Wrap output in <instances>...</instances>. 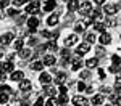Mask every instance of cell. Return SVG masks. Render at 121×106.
Wrapping results in <instances>:
<instances>
[{"label": "cell", "instance_id": "5bb4252c", "mask_svg": "<svg viewBox=\"0 0 121 106\" xmlns=\"http://www.w3.org/2000/svg\"><path fill=\"white\" fill-rule=\"evenodd\" d=\"M79 2L78 0H68V10L69 11H76V10H79Z\"/></svg>", "mask_w": 121, "mask_h": 106}, {"label": "cell", "instance_id": "91938a15", "mask_svg": "<svg viewBox=\"0 0 121 106\" xmlns=\"http://www.w3.org/2000/svg\"><path fill=\"white\" fill-rule=\"evenodd\" d=\"M0 71H2V64H0Z\"/></svg>", "mask_w": 121, "mask_h": 106}, {"label": "cell", "instance_id": "f35d334b", "mask_svg": "<svg viewBox=\"0 0 121 106\" xmlns=\"http://www.w3.org/2000/svg\"><path fill=\"white\" fill-rule=\"evenodd\" d=\"M8 15H10V16H13V15H18V10H16V8H10V10H8Z\"/></svg>", "mask_w": 121, "mask_h": 106}, {"label": "cell", "instance_id": "94428289", "mask_svg": "<svg viewBox=\"0 0 121 106\" xmlns=\"http://www.w3.org/2000/svg\"><path fill=\"white\" fill-rule=\"evenodd\" d=\"M120 37H121V35H120Z\"/></svg>", "mask_w": 121, "mask_h": 106}, {"label": "cell", "instance_id": "83f0119b", "mask_svg": "<svg viewBox=\"0 0 121 106\" xmlns=\"http://www.w3.org/2000/svg\"><path fill=\"white\" fill-rule=\"evenodd\" d=\"M0 92L5 93V95H11V93H13L11 87H8V85H2V87H0Z\"/></svg>", "mask_w": 121, "mask_h": 106}, {"label": "cell", "instance_id": "680465c9", "mask_svg": "<svg viewBox=\"0 0 121 106\" xmlns=\"http://www.w3.org/2000/svg\"><path fill=\"white\" fill-rule=\"evenodd\" d=\"M23 2H24V3H26V2H29V0H23Z\"/></svg>", "mask_w": 121, "mask_h": 106}, {"label": "cell", "instance_id": "5b68a950", "mask_svg": "<svg viewBox=\"0 0 121 106\" xmlns=\"http://www.w3.org/2000/svg\"><path fill=\"white\" fill-rule=\"evenodd\" d=\"M89 50H91V43L82 42L81 45H78V48H76V53H78V55H86Z\"/></svg>", "mask_w": 121, "mask_h": 106}, {"label": "cell", "instance_id": "44dd1931", "mask_svg": "<svg viewBox=\"0 0 121 106\" xmlns=\"http://www.w3.org/2000/svg\"><path fill=\"white\" fill-rule=\"evenodd\" d=\"M97 64H99V61H97L95 58H91V59H87V61H86V66L89 67V69H94V67H97Z\"/></svg>", "mask_w": 121, "mask_h": 106}, {"label": "cell", "instance_id": "ee69618b", "mask_svg": "<svg viewBox=\"0 0 121 106\" xmlns=\"http://www.w3.org/2000/svg\"><path fill=\"white\" fill-rule=\"evenodd\" d=\"M61 55H63L65 59H66V58H69V51H68V50H61Z\"/></svg>", "mask_w": 121, "mask_h": 106}, {"label": "cell", "instance_id": "2e32d148", "mask_svg": "<svg viewBox=\"0 0 121 106\" xmlns=\"http://www.w3.org/2000/svg\"><path fill=\"white\" fill-rule=\"evenodd\" d=\"M29 88H31V80H26V79H23V80L19 82V90H23V92H28Z\"/></svg>", "mask_w": 121, "mask_h": 106}, {"label": "cell", "instance_id": "11a10c76", "mask_svg": "<svg viewBox=\"0 0 121 106\" xmlns=\"http://www.w3.org/2000/svg\"><path fill=\"white\" fill-rule=\"evenodd\" d=\"M23 21H24V16H23V15H19V18H18V23H23Z\"/></svg>", "mask_w": 121, "mask_h": 106}, {"label": "cell", "instance_id": "484cf974", "mask_svg": "<svg viewBox=\"0 0 121 106\" xmlns=\"http://www.w3.org/2000/svg\"><path fill=\"white\" fill-rule=\"evenodd\" d=\"M31 67L34 69V71H42V67H44V63L42 61H36V63H32Z\"/></svg>", "mask_w": 121, "mask_h": 106}, {"label": "cell", "instance_id": "7402d4cb", "mask_svg": "<svg viewBox=\"0 0 121 106\" xmlns=\"http://www.w3.org/2000/svg\"><path fill=\"white\" fill-rule=\"evenodd\" d=\"M92 103H94V106H100L103 103V95H95L92 98Z\"/></svg>", "mask_w": 121, "mask_h": 106}, {"label": "cell", "instance_id": "8fae6325", "mask_svg": "<svg viewBox=\"0 0 121 106\" xmlns=\"http://www.w3.org/2000/svg\"><path fill=\"white\" fill-rule=\"evenodd\" d=\"M23 79H24V72H23V71H13V72H11V80L21 82Z\"/></svg>", "mask_w": 121, "mask_h": 106}, {"label": "cell", "instance_id": "e0dca14e", "mask_svg": "<svg viewBox=\"0 0 121 106\" xmlns=\"http://www.w3.org/2000/svg\"><path fill=\"white\" fill-rule=\"evenodd\" d=\"M47 24H48V26H56V24H58V15H56V13L50 15L48 19H47Z\"/></svg>", "mask_w": 121, "mask_h": 106}, {"label": "cell", "instance_id": "4316f807", "mask_svg": "<svg viewBox=\"0 0 121 106\" xmlns=\"http://www.w3.org/2000/svg\"><path fill=\"white\" fill-rule=\"evenodd\" d=\"M44 48L50 50V51H56V50H58V48H56V43H55V42H48V43H45V45H44Z\"/></svg>", "mask_w": 121, "mask_h": 106}, {"label": "cell", "instance_id": "f5cc1de1", "mask_svg": "<svg viewBox=\"0 0 121 106\" xmlns=\"http://www.w3.org/2000/svg\"><path fill=\"white\" fill-rule=\"evenodd\" d=\"M86 92H87V93H92V92H94V87H87V88H86Z\"/></svg>", "mask_w": 121, "mask_h": 106}, {"label": "cell", "instance_id": "e575fe53", "mask_svg": "<svg viewBox=\"0 0 121 106\" xmlns=\"http://www.w3.org/2000/svg\"><path fill=\"white\" fill-rule=\"evenodd\" d=\"M45 105H47V106H58V101H56L55 98H50V100L47 101Z\"/></svg>", "mask_w": 121, "mask_h": 106}, {"label": "cell", "instance_id": "277c9868", "mask_svg": "<svg viewBox=\"0 0 121 106\" xmlns=\"http://www.w3.org/2000/svg\"><path fill=\"white\" fill-rule=\"evenodd\" d=\"M73 105H74V106H89V101H87V98L78 95V96L73 98Z\"/></svg>", "mask_w": 121, "mask_h": 106}, {"label": "cell", "instance_id": "c3c4849f", "mask_svg": "<svg viewBox=\"0 0 121 106\" xmlns=\"http://www.w3.org/2000/svg\"><path fill=\"white\" fill-rule=\"evenodd\" d=\"M42 35H44V37H52V32H48V31H44V32H42Z\"/></svg>", "mask_w": 121, "mask_h": 106}, {"label": "cell", "instance_id": "4dcf8cb0", "mask_svg": "<svg viewBox=\"0 0 121 106\" xmlns=\"http://www.w3.org/2000/svg\"><path fill=\"white\" fill-rule=\"evenodd\" d=\"M94 27H95V31H100V32H103L107 26H105L103 23H95V26H94Z\"/></svg>", "mask_w": 121, "mask_h": 106}, {"label": "cell", "instance_id": "d6986e66", "mask_svg": "<svg viewBox=\"0 0 121 106\" xmlns=\"http://www.w3.org/2000/svg\"><path fill=\"white\" fill-rule=\"evenodd\" d=\"M13 69H15V66H13L11 61H7V63L2 66V71H3V72H13Z\"/></svg>", "mask_w": 121, "mask_h": 106}, {"label": "cell", "instance_id": "681fc988", "mask_svg": "<svg viewBox=\"0 0 121 106\" xmlns=\"http://www.w3.org/2000/svg\"><path fill=\"white\" fill-rule=\"evenodd\" d=\"M66 92H68V88H66L65 85H61V87H60V93H66Z\"/></svg>", "mask_w": 121, "mask_h": 106}, {"label": "cell", "instance_id": "4fadbf2b", "mask_svg": "<svg viewBox=\"0 0 121 106\" xmlns=\"http://www.w3.org/2000/svg\"><path fill=\"white\" fill-rule=\"evenodd\" d=\"M81 66H82V61H81V58L76 56L74 59H73V63H71V69H73V71H79V69H81Z\"/></svg>", "mask_w": 121, "mask_h": 106}, {"label": "cell", "instance_id": "816d5d0a", "mask_svg": "<svg viewBox=\"0 0 121 106\" xmlns=\"http://www.w3.org/2000/svg\"><path fill=\"white\" fill-rule=\"evenodd\" d=\"M94 3H97V5H102V3H105V0H94Z\"/></svg>", "mask_w": 121, "mask_h": 106}, {"label": "cell", "instance_id": "6da1fadb", "mask_svg": "<svg viewBox=\"0 0 121 106\" xmlns=\"http://www.w3.org/2000/svg\"><path fill=\"white\" fill-rule=\"evenodd\" d=\"M103 11L107 13V16H115L118 11H120V5L118 3H107L103 7Z\"/></svg>", "mask_w": 121, "mask_h": 106}, {"label": "cell", "instance_id": "bcb514c9", "mask_svg": "<svg viewBox=\"0 0 121 106\" xmlns=\"http://www.w3.org/2000/svg\"><path fill=\"white\" fill-rule=\"evenodd\" d=\"M34 106H44V101H42V98H39L37 101L34 103Z\"/></svg>", "mask_w": 121, "mask_h": 106}, {"label": "cell", "instance_id": "52a82bcc", "mask_svg": "<svg viewBox=\"0 0 121 106\" xmlns=\"http://www.w3.org/2000/svg\"><path fill=\"white\" fill-rule=\"evenodd\" d=\"M91 10H92V3H91V2H82V3L79 5V11H81L82 15H86V16H87V13H89Z\"/></svg>", "mask_w": 121, "mask_h": 106}, {"label": "cell", "instance_id": "b9f144b4", "mask_svg": "<svg viewBox=\"0 0 121 106\" xmlns=\"http://www.w3.org/2000/svg\"><path fill=\"white\" fill-rule=\"evenodd\" d=\"M8 5V0H0V8H5Z\"/></svg>", "mask_w": 121, "mask_h": 106}, {"label": "cell", "instance_id": "f907efd6", "mask_svg": "<svg viewBox=\"0 0 121 106\" xmlns=\"http://www.w3.org/2000/svg\"><path fill=\"white\" fill-rule=\"evenodd\" d=\"M100 90H102V93H108V92H110V88H108V87H102Z\"/></svg>", "mask_w": 121, "mask_h": 106}, {"label": "cell", "instance_id": "d6a6232c", "mask_svg": "<svg viewBox=\"0 0 121 106\" xmlns=\"http://www.w3.org/2000/svg\"><path fill=\"white\" fill-rule=\"evenodd\" d=\"M112 63L115 64V66H118V64H121V58L118 56V55H113L112 56Z\"/></svg>", "mask_w": 121, "mask_h": 106}, {"label": "cell", "instance_id": "603a6c76", "mask_svg": "<svg viewBox=\"0 0 121 106\" xmlns=\"http://www.w3.org/2000/svg\"><path fill=\"white\" fill-rule=\"evenodd\" d=\"M86 27H87V26L84 24L82 21H78V23H76V26H74L76 32H84V29H86Z\"/></svg>", "mask_w": 121, "mask_h": 106}, {"label": "cell", "instance_id": "d590c367", "mask_svg": "<svg viewBox=\"0 0 121 106\" xmlns=\"http://www.w3.org/2000/svg\"><path fill=\"white\" fill-rule=\"evenodd\" d=\"M110 72H115V74H116V72H120V66L112 64V66H110Z\"/></svg>", "mask_w": 121, "mask_h": 106}, {"label": "cell", "instance_id": "9a60e30c", "mask_svg": "<svg viewBox=\"0 0 121 106\" xmlns=\"http://www.w3.org/2000/svg\"><path fill=\"white\" fill-rule=\"evenodd\" d=\"M29 56H32V51H31L29 48H21V50H19V58H21V59H26V58H29Z\"/></svg>", "mask_w": 121, "mask_h": 106}, {"label": "cell", "instance_id": "8992f818", "mask_svg": "<svg viewBox=\"0 0 121 106\" xmlns=\"http://www.w3.org/2000/svg\"><path fill=\"white\" fill-rule=\"evenodd\" d=\"M10 42H13V34L11 32H7V34H2L0 35V43L2 45H8Z\"/></svg>", "mask_w": 121, "mask_h": 106}, {"label": "cell", "instance_id": "6125c7cd", "mask_svg": "<svg viewBox=\"0 0 121 106\" xmlns=\"http://www.w3.org/2000/svg\"><path fill=\"white\" fill-rule=\"evenodd\" d=\"M66 106H68V105H66Z\"/></svg>", "mask_w": 121, "mask_h": 106}, {"label": "cell", "instance_id": "f6af8a7d", "mask_svg": "<svg viewBox=\"0 0 121 106\" xmlns=\"http://www.w3.org/2000/svg\"><path fill=\"white\" fill-rule=\"evenodd\" d=\"M99 77L100 79H105V71L103 69H99Z\"/></svg>", "mask_w": 121, "mask_h": 106}, {"label": "cell", "instance_id": "8d00e7d4", "mask_svg": "<svg viewBox=\"0 0 121 106\" xmlns=\"http://www.w3.org/2000/svg\"><path fill=\"white\" fill-rule=\"evenodd\" d=\"M115 93H118V95H121V84H115Z\"/></svg>", "mask_w": 121, "mask_h": 106}, {"label": "cell", "instance_id": "7a4b0ae2", "mask_svg": "<svg viewBox=\"0 0 121 106\" xmlns=\"http://www.w3.org/2000/svg\"><path fill=\"white\" fill-rule=\"evenodd\" d=\"M37 26H39V19L36 18V16H29V19H28V27H29V31H28V32L34 34V32H36V29H37Z\"/></svg>", "mask_w": 121, "mask_h": 106}, {"label": "cell", "instance_id": "1f68e13d", "mask_svg": "<svg viewBox=\"0 0 121 106\" xmlns=\"http://www.w3.org/2000/svg\"><path fill=\"white\" fill-rule=\"evenodd\" d=\"M82 23L86 24V26H89V24H92V23H94V18H92V16H84Z\"/></svg>", "mask_w": 121, "mask_h": 106}, {"label": "cell", "instance_id": "7dc6e473", "mask_svg": "<svg viewBox=\"0 0 121 106\" xmlns=\"http://www.w3.org/2000/svg\"><path fill=\"white\" fill-rule=\"evenodd\" d=\"M107 26H116V21H115V19H110V21H107Z\"/></svg>", "mask_w": 121, "mask_h": 106}, {"label": "cell", "instance_id": "9f6ffc18", "mask_svg": "<svg viewBox=\"0 0 121 106\" xmlns=\"http://www.w3.org/2000/svg\"><path fill=\"white\" fill-rule=\"evenodd\" d=\"M116 82H118V84H121V72L118 74V77H116Z\"/></svg>", "mask_w": 121, "mask_h": 106}, {"label": "cell", "instance_id": "db71d44e", "mask_svg": "<svg viewBox=\"0 0 121 106\" xmlns=\"http://www.w3.org/2000/svg\"><path fill=\"white\" fill-rule=\"evenodd\" d=\"M0 80H5V72L3 71H0Z\"/></svg>", "mask_w": 121, "mask_h": 106}, {"label": "cell", "instance_id": "f546056e", "mask_svg": "<svg viewBox=\"0 0 121 106\" xmlns=\"http://www.w3.org/2000/svg\"><path fill=\"white\" fill-rule=\"evenodd\" d=\"M68 100H69L68 95H66V93H61V95L58 96V100H56V101H58V103H61V105H66V103H68Z\"/></svg>", "mask_w": 121, "mask_h": 106}, {"label": "cell", "instance_id": "ba28073f", "mask_svg": "<svg viewBox=\"0 0 121 106\" xmlns=\"http://www.w3.org/2000/svg\"><path fill=\"white\" fill-rule=\"evenodd\" d=\"M39 82H40L42 85H48V84L52 82V76H50L48 72H42L40 77H39Z\"/></svg>", "mask_w": 121, "mask_h": 106}, {"label": "cell", "instance_id": "30bf717a", "mask_svg": "<svg viewBox=\"0 0 121 106\" xmlns=\"http://www.w3.org/2000/svg\"><path fill=\"white\" fill-rule=\"evenodd\" d=\"M100 43H102V45H110V43H112V35L107 34V32H102V35H100Z\"/></svg>", "mask_w": 121, "mask_h": 106}, {"label": "cell", "instance_id": "3957f363", "mask_svg": "<svg viewBox=\"0 0 121 106\" xmlns=\"http://www.w3.org/2000/svg\"><path fill=\"white\" fill-rule=\"evenodd\" d=\"M39 10H40V7H39L37 2H31L28 7H26V13H29V15H37Z\"/></svg>", "mask_w": 121, "mask_h": 106}, {"label": "cell", "instance_id": "836d02e7", "mask_svg": "<svg viewBox=\"0 0 121 106\" xmlns=\"http://www.w3.org/2000/svg\"><path fill=\"white\" fill-rule=\"evenodd\" d=\"M8 101V95H5V93H0V105H5Z\"/></svg>", "mask_w": 121, "mask_h": 106}, {"label": "cell", "instance_id": "ac0fdd59", "mask_svg": "<svg viewBox=\"0 0 121 106\" xmlns=\"http://www.w3.org/2000/svg\"><path fill=\"white\" fill-rule=\"evenodd\" d=\"M65 80H66V74H65V72L56 74V77H55V84H56V85H63Z\"/></svg>", "mask_w": 121, "mask_h": 106}, {"label": "cell", "instance_id": "9c48e42d", "mask_svg": "<svg viewBox=\"0 0 121 106\" xmlns=\"http://www.w3.org/2000/svg\"><path fill=\"white\" fill-rule=\"evenodd\" d=\"M76 42H78V35H76V34H71V35H68V37L65 39V45L66 47H73Z\"/></svg>", "mask_w": 121, "mask_h": 106}, {"label": "cell", "instance_id": "d4e9b609", "mask_svg": "<svg viewBox=\"0 0 121 106\" xmlns=\"http://www.w3.org/2000/svg\"><path fill=\"white\" fill-rule=\"evenodd\" d=\"M13 47H15V50H21L23 48V39H16V40H13Z\"/></svg>", "mask_w": 121, "mask_h": 106}, {"label": "cell", "instance_id": "74e56055", "mask_svg": "<svg viewBox=\"0 0 121 106\" xmlns=\"http://www.w3.org/2000/svg\"><path fill=\"white\" fill-rule=\"evenodd\" d=\"M91 42H95V35L94 34H89L87 35V43H91Z\"/></svg>", "mask_w": 121, "mask_h": 106}, {"label": "cell", "instance_id": "ab89813d", "mask_svg": "<svg viewBox=\"0 0 121 106\" xmlns=\"http://www.w3.org/2000/svg\"><path fill=\"white\" fill-rule=\"evenodd\" d=\"M89 76H91V74H89V71H82V72H81V79H87Z\"/></svg>", "mask_w": 121, "mask_h": 106}, {"label": "cell", "instance_id": "60d3db41", "mask_svg": "<svg viewBox=\"0 0 121 106\" xmlns=\"http://www.w3.org/2000/svg\"><path fill=\"white\" fill-rule=\"evenodd\" d=\"M78 90H79V92L86 90V85H84V82H79V84H78Z\"/></svg>", "mask_w": 121, "mask_h": 106}, {"label": "cell", "instance_id": "7c38bea8", "mask_svg": "<svg viewBox=\"0 0 121 106\" xmlns=\"http://www.w3.org/2000/svg\"><path fill=\"white\" fill-rule=\"evenodd\" d=\"M55 63H56L55 55H45V58H44V64L45 66H53Z\"/></svg>", "mask_w": 121, "mask_h": 106}, {"label": "cell", "instance_id": "f1b7e54d", "mask_svg": "<svg viewBox=\"0 0 121 106\" xmlns=\"http://www.w3.org/2000/svg\"><path fill=\"white\" fill-rule=\"evenodd\" d=\"M110 101L115 105H120V95L118 93H110Z\"/></svg>", "mask_w": 121, "mask_h": 106}, {"label": "cell", "instance_id": "7bdbcfd3", "mask_svg": "<svg viewBox=\"0 0 121 106\" xmlns=\"http://www.w3.org/2000/svg\"><path fill=\"white\" fill-rule=\"evenodd\" d=\"M29 45H37V39H29Z\"/></svg>", "mask_w": 121, "mask_h": 106}, {"label": "cell", "instance_id": "ffe728a7", "mask_svg": "<svg viewBox=\"0 0 121 106\" xmlns=\"http://www.w3.org/2000/svg\"><path fill=\"white\" fill-rule=\"evenodd\" d=\"M53 8H55V0H47L44 5V11H52Z\"/></svg>", "mask_w": 121, "mask_h": 106}, {"label": "cell", "instance_id": "6f0895ef", "mask_svg": "<svg viewBox=\"0 0 121 106\" xmlns=\"http://www.w3.org/2000/svg\"><path fill=\"white\" fill-rule=\"evenodd\" d=\"M3 55H5V53H3V50L0 48V56H3Z\"/></svg>", "mask_w": 121, "mask_h": 106}, {"label": "cell", "instance_id": "cb8c5ba5", "mask_svg": "<svg viewBox=\"0 0 121 106\" xmlns=\"http://www.w3.org/2000/svg\"><path fill=\"white\" fill-rule=\"evenodd\" d=\"M44 92H45V93H47L48 96H53V95L56 93V92H55V88H53V87H50V85H45V87H44Z\"/></svg>", "mask_w": 121, "mask_h": 106}]
</instances>
